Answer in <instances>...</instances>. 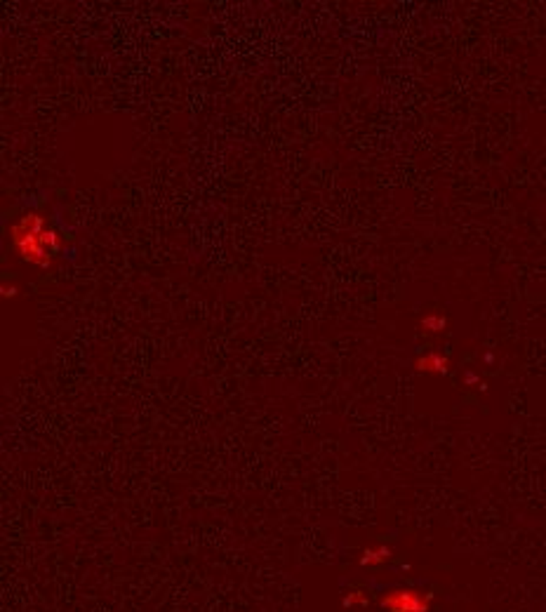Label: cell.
Here are the masks:
<instances>
[{
  "label": "cell",
  "instance_id": "cell-1",
  "mask_svg": "<svg viewBox=\"0 0 546 612\" xmlns=\"http://www.w3.org/2000/svg\"><path fill=\"white\" fill-rule=\"evenodd\" d=\"M10 236L19 257L28 264L40 266V269H50L54 255L64 248L62 236L47 226L45 217H40L35 212L19 217L17 224L12 226Z\"/></svg>",
  "mask_w": 546,
  "mask_h": 612
},
{
  "label": "cell",
  "instance_id": "cell-2",
  "mask_svg": "<svg viewBox=\"0 0 546 612\" xmlns=\"http://www.w3.org/2000/svg\"><path fill=\"white\" fill-rule=\"evenodd\" d=\"M431 594H422L417 589H393L379 599V606L386 612H429Z\"/></svg>",
  "mask_w": 546,
  "mask_h": 612
},
{
  "label": "cell",
  "instance_id": "cell-3",
  "mask_svg": "<svg viewBox=\"0 0 546 612\" xmlns=\"http://www.w3.org/2000/svg\"><path fill=\"white\" fill-rule=\"evenodd\" d=\"M414 370L426 372V374H448L450 372V358L438 354V351H431V354H424V356L417 358Z\"/></svg>",
  "mask_w": 546,
  "mask_h": 612
},
{
  "label": "cell",
  "instance_id": "cell-4",
  "mask_svg": "<svg viewBox=\"0 0 546 612\" xmlns=\"http://www.w3.org/2000/svg\"><path fill=\"white\" fill-rule=\"evenodd\" d=\"M391 558V549L386 544H377V546H370V549L363 551L361 556V565L363 567H375V565H382L386 560Z\"/></svg>",
  "mask_w": 546,
  "mask_h": 612
},
{
  "label": "cell",
  "instance_id": "cell-5",
  "mask_svg": "<svg viewBox=\"0 0 546 612\" xmlns=\"http://www.w3.org/2000/svg\"><path fill=\"white\" fill-rule=\"evenodd\" d=\"M445 328H448V318L443 313H426L419 321V330L424 335H441L445 333Z\"/></svg>",
  "mask_w": 546,
  "mask_h": 612
},
{
  "label": "cell",
  "instance_id": "cell-6",
  "mask_svg": "<svg viewBox=\"0 0 546 612\" xmlns=\"http://www.w3.org/2000/svg\"><path fill=\"white\" fill-rule=\"evenodd\" d=\"M342 606L344 608H365L368 606V596H365L361 589H354V591H349L347 596H344Z\"/></svg>",
  "mask_w": 546,
  "mask_h": 612
},
{
  "label": "cell",
  "instance_id": "cell-7",
  "mask_svg": "<svg viewBox=\"0 0 546 612\" xmlns=\"http://www.w3.org/2000/svg\"><path fill=\"white\" fill-rule=\"evenodd\" d=\"M464 384H466V386H478V388H485V386H483V381H480V377H478L476 372H466V374H464Z\"/></svg>",
  "mask_w": 546,
  "mask_h": 612
},
{
  "label": "cell",
  "instance_id": "cell-8",
  "mask_svg": "<svg viewBox=\"0 0 546 612\" xmlns=\"http://www.w3.org/2000/svg\"><path fill=\"white\" fill-rule=\"evenodd\" d=\"M3 294H5V297H14V294H17V287H14V285L7 287V285H5V287H3Z\"/></svg>",
  "mask_w": 546,
  "mask_h": 612
}]
</instances>
